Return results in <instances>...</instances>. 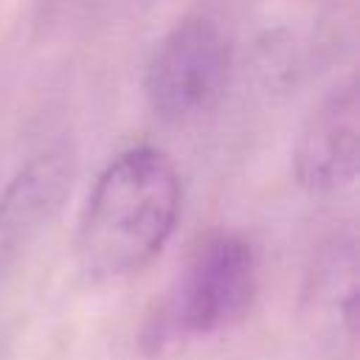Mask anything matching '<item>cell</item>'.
<instances>
[{"label": "cell", "mask_w": 360, "mask_h": 360, "mask_svg": "<svg viewBox=\"0 0 360 360\" xmlns=\"http://www.w3.org/2000/svg\"><path fill=\"white\" fill-rule=\"evenodd\" d=\"M183 205L180 172L163 149L132 146L96 177L76 222V262L93 281L143 270L172 239Z\"/></svg>", "instance_id": "1"}, {"label": "cell", "mask_w": 360, "mask_h": 360, "mask_svg": "<svg viewBox=\"0 0 360 360\" xmlns=\"http://www.w3.org/2000/svg\"><path fill=\"white\" fill-rule=\"evenodd\" d=\"M233 68V42L219 20L188 14L155 45L143 70V98L166 124L208 112L225 93Z\"/></svg>", "instance_id": "2"}, {"label": "cell", "mask_w": 360, "mask_h": 360, "mask_svg": "<svg viewBox=\"0 0 360 360\" xmlns=\"http://www.w3.org/2000/svg\"><path fill=\"white\" fill-rule=\"evenodd\" d=\"M259 290L253 245L239 233L208 236L186 264L166 301L160 332L214 335L239 323Z\"/></svg>", "instance_id": "3"}, {"label": "cell", "mask_w": 360, "mask_h": 360, "mask_svg": "<svg viewBox=\"0 0 360 360\" xmlns=\"http://www.w3.org/2000/svg\"><path fill=\"white\" fill-rule=\"evenodd\" d=\"M360 163V101L357 82H338L307 115L292 143L295 180L315 194L340 191L354 183Z\"/></svg>", "instance_id": "4"}, {"label": "cell", "mask_w": 360, "mask_h": 360, "mask_svg": "<svg viewBox=\"0 0 360 360\" xmlns=\"http://www.w3.org/2000/svg\"><path fill=\"white\" fill-rule=\"evenodd\" d=\"M76 177L73 146L37 152L0 191V267L14 262L62 211Z\"/></svg>", "instance_id": "5"}, {"label": "cell", "mask_w": 360, "mask_h": 360, "mask_svg": "<svg viewBox=\"0 0 360 360\" xmlns=\"http://www.w3.org/2000/svg\"><path fill=\"white\" fill-rule=\"evenodd\" d=\"M312 295L321 307H326L349 332H354L357 312V253L354 242H335L315 267Z\"/></svg>", "instance_id": "6"}]
</instances>
